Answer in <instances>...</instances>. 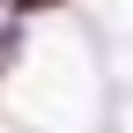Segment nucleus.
I'll return each instance as SVG.
<instances>
[{"label": "nucleus", "instance_id": "nucleus-1", "mask_svg": "<svg viewBox=\"0 0 133 133\" xmlns=\"http://www.w3.org/2000/svg\"><path fill=\"white\" fill-rule=\"evenodd\" d=\"M59 8H74V0H8V15H22V22H44V15H59Z\"/></svg>", "mask_w": 133, "mask_h": 133}, {"label": "nucleus", "instance_id": "nucleus-2", "mask_svg": "<svg viewBox=\"0 0 133 133\" xmlns=\"http://www.w3.org/2000/svg\"><path fill=\"white\" fill-rule=\"evenodd\" d=\"M44 133H74V126H44ZM81 133H89V126H81Z\"/></svg>", "mask_w": 133, "mask_h": 133}]
</instances>
